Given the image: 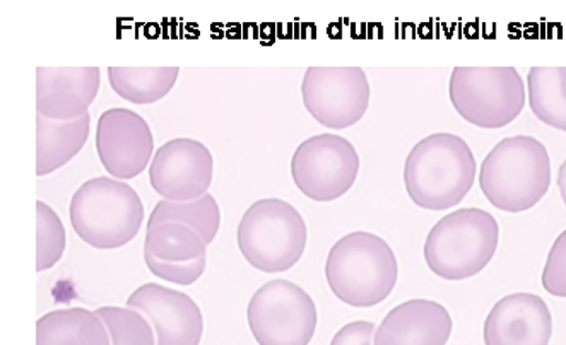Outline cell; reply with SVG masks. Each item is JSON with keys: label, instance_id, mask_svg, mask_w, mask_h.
<instances>
[{"label": "cell", "instance_id": "6da1fadb", "mask_svg": "<svg viewBox=\"0 0 566 345\" xmlns=\"http://www.w3.org/2000/svg\"><path fill=\"white\" fill-rule=\"evenodd\" d=\"M476 169V158L462 137L431 134L419 140L406 159V191L421 209H452L472 190Z\"/></svg>", "mask_w": 566, "mask_h": 345}, {"label": "cell", "instance_id": "7a4b0ae2", "mask_svg": "<svg viewBox=\"0 0 566 345\" xmlns=\"http://www.w3.org/2000/svg\"><path fill=\"white\" fill-rule=\"evenodd\" d=\"M325 278L337 300L353 309H371L392 294L399 265L386 240L367 231H356L331 248Z\"/></svg>", "mask_w": 566, "mask_h": 345}, {"label": "cell", "instance_id": "3957f363", "mask_svg": "<svg viewBox=\"0 0 566 345\" xmlns=\"http://www.w3.org/2000/svg\"><path fill=\"white\" fill-rule=\"evenodd\" d=\"M480 185L488 202L503 212L533 209L552 185L546 146L531 136L500 140L481 165Z\"/></svg>", "mask_w": 566, "mask_h": 345}, {"label": "cell", "instance_id": "277c9868", "mask_svg": "<svg viewBox=\"0 0 566 345\" xmlns=\"http://www.w3.org/2000/svg\"><path fill=\"white\" fill-rule=\"evenodd\" d=\"M500 244L495 216L476 207L453 210L431 228L424 260L437 278L465 281L486 269Z\"/></svg>", "mask_w": 566, "mask_h": 345}, {"label": "cell", "instance_id": "5b68a950", "mask_svg": "<svg viewBox=\"0 0 566 345\" xmlns=\"http://www.w3.org/2000/svg\"><path fill=\"white\" fill-rule=\"evenodd\" d=\"M69 215L72 228L84 243L96 250H117L139 233L144 206L129 184L98 177L77 188Z\"/></svg>", "mask_w": 566, "mask_h": 345}, {"label": "cell", "instance_id": "8992f818", "mask_svg": "<svg viewBox=\"0 0 566 345\" xmlns=\"http://www.w3.org/2000/svg\"><path fill=\"white\" fill-rule=\"evenodd\" d=\"M243 259L265 274L290 271L305 253V219L286 200L262 199L247 209L239 224Z\"/></svg>", "mask_w": 566, "mask_h": 345}, {"label": "cell", "instance_id": "52a82bcc", "mask_svg": "<svg viewBox=\"0 0 566 345\" xmlns=\"http://www.w3.org/2000/svg\"><path fill=\"white\" fill-rule=\"evenodd\" d=\"M449 94L465 122L490 130L517 121L527 102L524 80L515 67H455Z\"/></svg>", "mask_w": 566, "mask_h": 345}, {"label": "cell", "instance_id": "ba28073f", "mask_svg": "<svg viewBox=\"0 0 566 345\" xmlns=\"http://www.w3.org/2000/svg\"><path fill=\"white\" fill-rule=\"evenodd\" d=\"M259 345H308L317 331L315 301L295 282L276 279L255 291L247 309Z\"/></svg>", "mask_w": 566, "mask_h": 345}, {"label": "cell", "instance_id": "9c48e42d", "mask_svg": "<svg viewBox=\"0 0 566 345\" xmlns=\"http://www.w3.org/2000/svg\"><path fill=\"white\" fill-rule=\"evenodd\" d=\"M359 172L355 146L336 134L303 140L291 159V177L303 196L333 202L352 190Z\"/></svg>", "mask_w": 566, "mask_h": 345}, {"label": "cell", "instance_id": "30bf717a", "mask_svg": "<svg viewBox=\"0 0 566 345\" xmlns=\"http://www.w3.org/2000/svg\"><path fill=\"white\" fill-rule=\"evenodd\" d=\"M370 83L361 67H308L302 83L306 112L324 127L358 124L370 106Z\"/></svg>", "mask_w": 566, "mask_h": 345}, {"label": "cell", "instance_id": "8fae6325", "mask_svg": "<svg viewBox=\"0 0 566 345\" xmlns=\"http://www.w3.org/2000/svg\"><path fill=\"white\" fill-rule=\"evenodd\" d=\"M214 175L211 150L196 139H174L153 156V190L170 202H190L209 194Z\"/></svg>", "mask_w": 566, "mask_h": 345}, {"label": "cell", "instance_id": "7c38bea8", "mask_svg": "<svg viewBox=\"0 0 566 345\" xmlns=\"http://www.w3.org/2000/svg\"><path fill=\"white\" fill-rule=\"evenodd\" d=\"M96 150L109 177L133 180L148 168L155 153V137L139 113L127 108L106 109L96 127Z\"/></svg>", "mask_w": 566, "mask_h": 345}, {"label": "cell", "instance_id": "4fadbf2b", "mask_svg": "<svg viewBox=\"0 0 566 345\" xmlns=\"http://www.w3.org/2000/svg\"><path fill=\"white\" fill-rule=\"evenodd\" d=\"M127 306L149 320L156 345H199L202 341L205 318L189 294L149 282L130 294Z\"/></svg>", "mask_w": 566, "mask_h": 345}, {"label": "cell", "instance_id": "5bb4252c", "mask_svg": "<svg viewBox=\"0 0 566 345\" xmlns=\"http://www.w3.org/2000/svg\"><path fill=\"white\" fill-rule=\"evenodd\" d=\"M99 86V67H39L36 113L50 121H77L95 103Z\"/></svg>", "mask_w": 566, "mask_h": 345}, {"label": "cell", "instance_id": "9a60e30c", "mask_svg": "<svg viewBox=\"0 0 566 345\" xmlns=\"http://www.w3.org/2000/svg\"><path fill=\"white\" fill-rule=\"evenodd\" d=\"M553 316L533 293L502 297L484 322V345H549Z\"/></svg>", "mask_w": 566, "mask_h": 345}, {"label": "cell", "instance_id": "2e32d148", "mask_svg": "<svg viewBox=\"0 0 566 345\" xmlns=\"http://www.w3.org/2000/svg\"><path fill=\"white\" fill-rule=\"evenodd\" d=\"M452 316L443 304L411 300L387 313L375 332V345H447Z\"/></svg>", "mask_w": 566, "mask_h": 345}, {"label": "cell", "instance_id": "e0dca14e", "mask_svg": "<svg viewBox=\"0 0 566 345\" xmlns=\"http://www.w3.org/2000/svg\"><path fill=\"white\" fill-rule=\"evenodd\" d=\"M91 132V115L77 121L59 122L36 117V175L46 177L67 165L86 146Z\"/></svg>", "mask_w": 566, "mask_h": 345}, {"label": "cell", "instance_id": "ac0fdd59", "mask_svg": "<svg viewBox=\"0 0 566 345\" xmlns=\"http://www.w3.org/2000/svg\"><path fill=\"white\" fill-rule=\"evenodd\" d=\"M36 345H112L96 312L86 309L55 310L36 322Z\"/></svg>", "mask_w": 566, "mask_h": 345}, {"label": "cell", "instance_id": "d6986e66", "mask_svg": "<svg viewBox=\"0 0 566 345\" xmlns=\"http://www.w3.org/2000/svg\"><path fill=\"white\" fill-rule=\"evenodd\" d=\"M178 74V67H108L112 90L134 105H153L165 98L177 84Z\"/></svg>", "mask_w": 566, "mask_h": 345}, {"label": "cell", "instance_id": "ffe728a7", "mask_svg": "<svg viewBox=\"0 0 566 345\" xmlns=\"http://www.w3.org/2000/svg\"><path fill=\"white\" fill-rule=\"evenodd\" d=\"M528 105L547 127L566 132V67H533L527 75Z\"/></svg>", "mask_w": 566, "mask_h": 345}, {"label": "cell", "instance_id": "44dd1931", "mask_svg": "<svg viewBox=\"0 0 566 345\" xmlns=\"http://www.w3.org/2000/svg\"><path fill=\"white\" fill-rule=\"evenodd\" d=\"M144 252L165 262H190L208 253V243L196 229L180 222L148 224Z\"/></svg>", "mask_w": 566, "mask_h": 345}, {"label": "cell", "instance_id": "7402d4cb", "mask_svg": "<svg viewBox=\"0 0 566 345\" xmlns=\"http://www.w3.org/2000/svg\"><path fill=\"white\" fill-rule=\"evenodd\" d=\"M158 222H180V224L189 226V228L196 229L209 247L218 237L221 210L211 194H206L200 199L190 200V202L159 200L153 209L148 224H158Z\"/></svg>", "mask_w": 566, "mask_h": 345}, {"label": "cell", "instance_id": "603a6c76", "mask_svg": "<svg viewBox=\"0 0 566 345\" xmlns=\"http://www.w3.org/2000/svg\"><path fill=\"white\" fill-rule=\"evenodd\" d=\"M96 315L105 323L112 345H156L155 328L137 310L102 306Z\"/></svg>", "mask_w": 566, "mask_h": 345}, {"label": "cell", "instance_id": "cb8c5ba5", "mask_svg": "<svg viewBox=\"0 0 566 345\" xmlns=\"http://www.w3.org/2000/svg\"><path fill=\"white\" fill-rule=\"evenodd\" d=\"M36 271H50L65 252V228L57 212L45 202H36Z\"/></svg>", "mask_w": 566, "mask_h": 345}, {"label": "cell", "instance_id": "d4e9b609", "mask_svg": "<svg viewBox=\"0 0 566 345\" xmlns=\"http://www.w3.org/2000/svg\"><path fill=\"white\" fill-rule=\"evenodd\" d=\"M144 262L148 265L151 274L163 281L178 285H192L205 275L208 257H200L190 262H165V260L156 259L151 253L144 252Z\"/></svg>", "mask_w": 566, "mask_h": 345}, {"label": "cell", "instance_id": "484cf974", "mask_svg": "<svg viewBox=\"0 0 566 345\" xmlns=\"http://www.w3.org/2000/svg\"><path fill=\"white\" fill-rule=\"evenodd\" d=\"M541 282L546 293L556 297H566V229L556 238L552 250L547 253Z\"/></svg>", "mask_w": 566, "mask_h": 345}, {"label": "cell", "instance_id": "4316f807", "mask_svg": "<svg viewBox=\"0 0 566 345\" xmlns=\"http://www.w3.org/2000/svg\"><path fill=\"white\" fill-rule=\"evenodd\" d=\"M377 325L374 322H352L334 335L331 345H375Z\"/></svg>", "mask_w": 566, "mask_h": 345}, {"label": "cell", "instance_id": "83f0119b", "mask_svg": "<svg viewBox=\"0 0 566 345\" xmlns=\"http://www.w3.org/2000/svg\"><path fill=\"white\" fill-rule=\"evenodd\" d=\"M558 188H559V194H562L563 202H565V206H566V159H565V161H563V165L559 166Z\"/></svg>", "mask_w": 566, "mask_h": 345}]
</instances>
